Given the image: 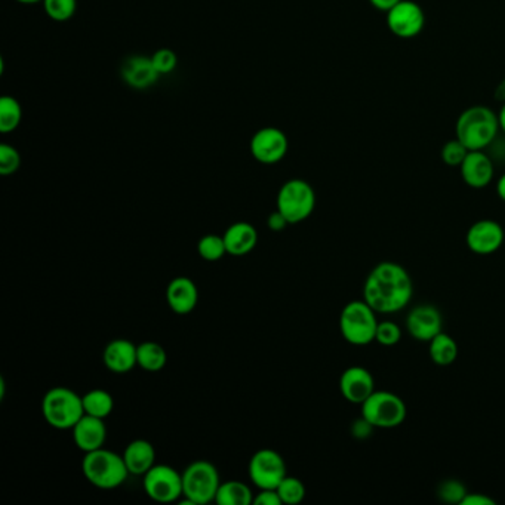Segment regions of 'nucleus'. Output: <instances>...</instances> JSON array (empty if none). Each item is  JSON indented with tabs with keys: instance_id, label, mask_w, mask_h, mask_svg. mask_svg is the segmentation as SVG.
Returning <instances> with one entry per match:
<instances>
[{
	"instance_id": "nucleus-5",
	"label": "nucleus",
	"mask_w": 505,
	"mask_h": 505,
	"mask_svg": "<svg viewBox=\"0 0 505 505\" xmlns=\"http://www.w3.org/2000/svg\"><path fill=\"white\" fill-rule=\"evenodd\" d=\"M41 415L48 426L71 430L85 415L82 396L67 387L48 390L41 400Z\"/></svg>"
},
{
	"instance_id": "nucleus-24",
	"label": "nucleus",
	"mask_w": 505,
	"mask_h": 505,
	"mask_svg": "<svg viewBox=\"0 0 505 505\" xmlns=\"http://www.w3.org/2000/svg\"><path fill=\"white\" fill-rule=\"evenodd\" d=\"M253 497L252 489L243 482L227 481L221 482L216 502L218 505H251L253 504Z\"/></svg>"
},
{
	"instance_id": "nucleus-40",
	"label": "nucleus",
	"mask_w": 505,
	"mask_h": 505,
	"mask_svg": "<svg viewBox=\"0 0 505 505\" xmlns=\"http://www.w3.org/2000/svg\"><path fill=\"white\" fill-rule=\"evenodd\" d=\"M399 2L402 0H369V4L372 5L373 8L382 13H389L390 9L394 8Z\"/></svg>"
},
{
	"instance_id": "nucleus-14",
	"label": "nucleus",
	"mask_w": 505,
	"mask_h": 505,
	"mask_svg": "<svg viewBox=\"0 0 505 505\" xmlns=\"http://www.w3.org/2000/svg\"><path fill=\"white\" fill-rule=\"evenodd\" d=\"M505 241L504 228L493 220H481L468 228L465 243L473 253L491 255L501 249Z\"/></svg>"
},
{
	"instance_id": "nucleus-36",
	"label": "nucleus",
	"mask_w": 505,
	"mask_h": 505,
	"mask_svg": "<svg viewBox=\"0 0 505 505\" xmlns=\"http://www.w3.org/2000/svg\"><path fill=\"white\" fill-rule=\"evenodd\" d=\"M253 505H282V500L276 489H260L253 497Z\"/></svg>"
},
{
	"instance_id": "nucleus-37",
	"label": "nucleus",
	"mask_w": 505,
	"mask_h": 505,
	"mask_svg": "<svg viewBox=\"0 0 505 505\" xmlns=\"http://www.w3.org/2000/svg\"><path fill=\"white\" fill-rule=\"evenodd\" d=\"M373 428H375V427H373L372 424H369L368 421L362 417L361 419L354 421L352 430L353 435L356 436L357 439H366V437L371 436Z\"/></svg>"
},
{
	"instance_id": "nucleus-18",
	"label": "nucleus",
	"mask_w": 505,
	"mask_h": 505,
	"mask_svg": "<svg viewBox=\"0 0 505 505\" xmlns=\"http://www.w3.org/2000/svg\"><path fill=\"white\" fill-rule=\"evenodd\" d=\"M166 301L177 315H190L199 303V289L190 278L179 276L166 288Z\"/></svg>"
},
{
	"instance_id": "nucleus-8",
	"label": "nucleus",
	"mask_w": 505,
	"mask_h": 505,
	"mask_svg": "<svg viewBox=\"0 0 505 505\" xmlns=\"http://www.w3.org/2000/svg\"><path fill=\"white\" fill-rule=\"evenodd\" d=\"M315 207V188L308 182L294 179L280 187L278 193V211L285 216L289 225L310 218Z\"/></svg>"
},
{
	"instance_id": "nucleus-44",
	"label": "nucleus",
	"mask_w": 505,
	"mask_h": 505,
	"mask_svg": "<svg viewBox=\"0 0 505 505\" xmlns=\"http://www.w3.org/2000/svg\"><path fill=\"white\" fill-rule=\"evenodd\" d=\"M5 389H6V385H5V378L0 377V400H4Z\"/></svg>"
},
{
	"instance_id": "nucleus-34",
	"label": "nucleus",
	"mask_w": 505,
	"mask_h": 505,
	"mask_svg": "<svg viewBox=\"0 0 505 505\" xmlns=\"http://www.w3.org/2000/svg\"><path fill=\"white\" fill-rule=\"evenodd\" d=\"M21 156L13 145H0V174L4 177L13 175L20 170Z\"/></svg>"
},
{
	"instance_id": "nucleus-7",
	"label": "nucleus",
	"mask_w": 505,
	"mask_h": 505,
	"mask_svg": "<svg viewBox=\"0 0 505 505\" xmlns=\"http://www.w3.org/2000/svg\"><path fill=\"white\" fill-rule=\"evenodd\" d=\"M361 406L362 417L375 428H396L408 415L403 399L385 390H375Z\"/></svg>"
},
{
	"instance_id": "nucleus-38",
	"label": "nucleus",
	"mask_w": 505,
	"mask_h": 505,
	"mask_svg": "<svg viewBox=\"0 0 505 505\" xmlns=\"http://www.w3.org/2000/svg\"><path fill=\"white\" fill-rule=\"evenodd\" d=\"M267 225H269V228L270 230H271V232L279 233L282 232V230H285V228L289 225V223H288L285 216H283L282 214H280V212L276 209L273 214H270L269 220H267Z\"/></svg>"
},
{
	"instance_id": "nucleus-16",
	"label": "nucleus",
	"mask_w": 505,
	"mask_h": 505,
	"mask_svg": "<svg viewBox=\"0 0 505 505\" xmlns=\"http://www.w3.org/2000/svg\"><path fill=\"white\" fill-rule=\"evenodd\" d=\"M463 181L472 188H485L492 182L495 175L492 159L483 150L468 152L467 158L460 166Z\"/></svg>"
},
{
	"instance_id": "nucleus-13",
	"label": "nucleus",
	"mask_w": 505,
	"mask_h": 505,
	"mask_svg": "<svg viewBox=\"0 0 505 505\" xmlns=\"http://www.w3.org/2000/svg\"><path fill=\"white\" fill-rule=\"evenodd\" d=\"M444 319L437 307L433 304H419L409 311L406 317V329L414 340L430 343L442 332Z\"/></svg>"
},
{
	"instance_id": "nucleus-26",
	"label": "nucleus",
	"mask_w": 505,
	"mask_h": 505,
	"mask_svg": "<svg viewBox=\"0 0 505 505\" xmlns=\"http://www.w3.org/2000/svg\"><path fill=\"white\" fill-rule=\"evenodd\" d=\"M138 366L147 372H159L168 363V354L161 344L145 341L137 347Z\"/></svg>"
},
{
	"instance_id": "nucleus-31",
	"label": "nucleus",
	"mask_w": 505,
	"mask_h": 505,
	"mask_svg": "<svg viewBox=\"0 0 505 505\" xmlns=\"http://www.w3.org/2000/svg\"><path fill=\"white\" fill-rule=\"evenodd\" d=\"M468 152L470 150L458 138H454L442 147L440 156H442L445 165L451 166V168H460L464 162V159L467 158Z\"/></svg>"
},
{
	"instance_id": "nucleus-45",
	"label": "nucleus",
	"mask_w": 505,
	"mask_h": 505,
	"mask_svg": "<svg viewBox=\"0 0 505 505\" xmlns=\"http://www.w3.org/2000/svg\"><path fill=\"white\" fill-rule=\"evenodd\" d=\"M18 4L23 5H34V4H41L43 0H17Z\"/></svg>"
},
{
	"instance_id": "nucleus-35",
	"label": "nucleus",
	"mask_w": 505,
	"mask_h": 505,
	"mask_svg": "<svg viewBox=\"0 0 505 505\" xmlns=\"http://www.w3.org/2000/svg\"><path fill=\"white\" fill-rule=\"evenodd\" d=\"M152 62H153L154 69L158 70L159 75H168L177 69L179 57L174 50L162 48V50L154 52Z\"/></svg>"
},
{
	"instance_id": "nucleus-22",
	"label": "nucleus",
	"mask_w": 505,
	"mask_h": 505,
	"mask_svg": "<svg viewBox=\"0 0 505 505\" xmlns=\"http://www.w3.org/2000/svg\"><path fill=\"white\" fill-rule=\"evenodd\" d=\"M122 456L124 464L128 467L129 474L133 476H144L145 473L156 464V449L149 440H133L124 447Z\"/></svg>"
},
{
	"instance_id": "nucleus-32",
	"label": "nucleus",
	"mask_w": 505,
	"mask_h": 505,
	"mask_svg": "<svg viewBox=\"0 0 505 505\" xmlns=\"http://www.w3.org/2000/svg\"><path fill=\"white\" fill-rule=\"evenodd\" d=\"M467 493L465 486L455 479L442 482L439 489H437V497H439L440 501L446 502V504H461L464 501Z\"/></svg>"
},
{
	"instance_id": "nucleus-23",
	"label": "nucleus",
	"mask_w": 505,
	"mask_h": 505,
	"mask_svg": "<svg viewBox=\"0 0 505 505\" xmlns=\"http://www.w3.org/2000/svg\"><path fill=\"white\" fill-rule=\"evenodd\" d=\"M428 353L433 363L437 366H451L458 359L460 350H458V344L451 335L440 332L428 343Z\"/></svg>"
},
{
	"instance_id": "nucleus-29",
	"label": "nucleus",
	"mask_w": 505,
	"mask_h": 505,
	"mask_svg": "<svg viewBox=\"0 0 505 505\" xmlns=\"http://www.w3.org/2000/svg\"><path fill=\"white\" fill-rule=\"evenodd\" d=\"M276 491L282 500V504L286 505H297L303 502L307 493L303 482L294 476H286Z\"/></svg>"
},
{
	"instance_id": "nucleus-19",
	"label": "nucleus",
	"mask_w": 505,
	"mask_h": 505,
	"mask_svg": "<svg viewBox=\"0 0 505 505\" xmlns=\"http://www.w3.org/2000/svg\"><path fill=\"white\" fill-rule=\"evenodd\" d=\"M137 347L124 338L110 341L103 352L104 366L113 373H128L138 366Z\"/></svg>"
},
{
	"instance_id": "nucleus-25",
	"label": "nucleus",
	"mask_w": 505,
	"mask_h": 505,
	"mask_svg": "<svg viewBox=\"0 0 505 505\" xmlns=\"http://www.w3.org/2000/svg\"><path fill=\"white\" fill-rule=\"evenodd\" d=\"M82 402L85 414L92 415L96 418L106 419L115 409V399L107 390H89L87 393L83 394Z\"/></svg>"
},
{
	"instance_id": "nucleus-41",
	"label": "nucleus",
	"mask_w": 505,
	"mask_h": 505,
	"mask_svg": "<svg viewBox=\"0 0 505 505\" xmlns=\"http://www.w3.org/2000/svg\"><path fill=\"white\" fill-rule=\"evenodd\" d=\"M497 195L502 202H505V174L500 177L497 182Z\"/></svg>"
},
{
	"instance_id": "nucleus-39",
	"label": "nucleus",
	"mask_w": 505,
	"mask_h": 505,
	"mask_svg": "<svg viewBox=\"0 0 505 505\" xmlns=\"http://www.w3.org/2000/svg\"><path fill=\"white\" fill-rule=\"evenodd\" d=\"M461 505H495V501L483 493H467Z\"/></svg>"
},
{
	"instance_id": "nucleus-30",
	"label": "nucleus",
	"mask_w": 505,
	"mask_h": 505,
	"mask_svg": "<svg viewBox=\"0 0 505 505\" xmlns=\"http://www.w3.org/2000/svg\"><path fill=\"white\" fill-rule=\"evenodd\" d=\"M46 15L50 20L64 23L75 15L78 2L76 0H43L41 2Z\"/></svg>"
},
{
	"instance_id": "nucleus-9",
	"label": "nucleus",
	"mask_w": 505,
	"mask_h": 505,
	"mask_svg": "<svg viewBox=\"0 0 505 505\" xmlns=\"http://www.w3.org/2000/svg\"><path fill=\"white\" fill-rule=\"evenodd\" d=\"M142 486L150 500L156 502L179 501L182 497V474L174 467L154 464L142 476Z\"/></svg>"
},
{
	"instance_id": "nucleus-20",
	"label": "nucleus",
	"mask_w": 505,
	"mask_h": 505,
	"mask_svg": "<svg viewBox=\"0 0 505 505\" xmlns=\"http://www.w3.org/2000/svg\"><path fill=\"white\" fill-rule=\"evenodd\" d=\"M228 255L243 257L252 252L258 243L257 228L252 224L239 221L230 225L223 234Z\"/></svg>"
},
{
	"instance_id": "nucleus-28",
	"label": "nucleus",
	"mask_w": 505,
	"mask_h": 505,
	"mask_svg": "<svg viewBox=\"0 0 505 505\" xmlns=\"http://www.w3.org/2000/svg\"><path fill=\"white\" fill-rule=\"evenodd\" d=\"M199 257L207 262H216L227 255V248L223 236L218 234H207L197 243Z\"/></svg>"
},
{
	"instance_id": "nucleus-17",
	"label": "nucleus",
	"mask_w": 505,
	"mask_h": 505,
	"mask_svg": "<svg viewBox=\"0 0 505 505\" xmlns=\"http://www.w3.org/2000/svg\"><path fill=\"white\" fill-rule=\"evenodd\" d=\"M71 435L78 449L87 454L104 447L107 440V426L104 419L85 414L71 428Z\"/></svg>"
},
{
	"instance_id": "nucleus-4",
	"label": "nucleus",
	"mask_w": 505,
	"mask_h": 505,
	"mask_svg": "<svg viewBox=\"0 0 505 505\" xmlns=\"http://www.w3.org/2000/svg\"><path fill=\"white\" fill-rule=\"evenodd\" d=\"M181 504L205 505L216 502V493L221 486L220 473L209 461L199 460L191 463L181 473Z\"/></svg>"
},
{
	"instance_id": "nucleus-33",
	"label": "nucleus",
	"mask_w": 505,
	"mask_h": 505,
	"mask_svg": "<svg viewBox=\"0 0 505 505\" xmlns=\"http://www.w3.org/2000/svg\"><path fill=\"white\" fill-rule=\"evenodd\" d=\"M402 340V329L393 320H382L378 324L375 341L384 347H393Z\"/></svg>"
},
{
	"instance_id": "nucleus-15",
	"label": "nucleus",
	"mask_w": 505,
	"mask_h": 505,
	"mask_svg": "<svg viewBox=\"0 0 505 505\" xmlns=\"http://www.w3.org/2000/svg\"><path fill=\"white\" fill-rule=\"evenodd\" d=\"M340 391L353 405H362L375 391L372 373L363 366H350L341 373Z\"/></svg>"
},
{
	"instance_id": "nucleus-10",
	"label": "nucleus",
	"mask_w": 505,
	"mask_h": 505,
	"mask_svg": "<svg viewBox=\"0 0 505 505\" xmlns=\"http://www.w3.org/2000/svg\"><path fill=\"white\" fill-rule=\"evenodd\" d=\"M249 479L258 489H276L288 476L283 456L273 449H260L248 465Z\"/></svg>"
},
{
	"instance_id": "nucleus-27",
	"label": "nucleus",
	"mask_w": 505,
	"mask_h": 505,
	"mask_svg": "<svg viewBox=\"0 0 505 505\" xmlns=\"http://www.w3.org/2000/svg\"><path fill=\"white\" fill-rule=\"evenodd\" d=\"M23 119V108L14 96H5L0 100V133H14Z\"/></svg>"
},
{
	"instance_id": "nucleus-21",
	"label": "nucleus",
	"mask_w": 505,
	"mask_h": 505,
	"mask_svg": "<svg viewBox=\"0 0 505 505\" xmlns=\"http://www.w3.org/2000/svg\"><path fill=\"white\" fill-rule=\"evenodd\" d=\"M159 73L154 69L152 57H142V55H133L131 59L126 60L122 66V78L129 87L135 89H145L156 83L159 79Z\"/></svg>"
},
{
	"instance_id": "nucleus-2",
	"label": "nucleus",
	"mask_w": 505,
	"mask_h": 505,
	"mask_svg": "<svg viewBox=\"0 0 505 505\" xmlns=\"http://www.w3.org/2000/svg\"><path fill=\"white\" fill-rule=\"evenodd\" d=\"M497 113L488 106H473L461 113L455 126L458 138L470 152L485 150L492 144L500 131Z\"/></svg>"
},
{
	"instance_id": "nucleus-11",
	"label": "nucleus",
	"mask_w": 505,
	"mask_h": 505,
	"mask_svg": "<svg viewBox=\"0 0 505 505\" xmlns=\"http://www.w3.org/2000/svg\"><path fill=\"white\" fill-rule=\"evenodd\" d=\"M387 14V27L399 39H414L426 25V14L414 0H402Z\"/></svg>"
},
{
	"instance_id": "nucleus-6",
	"label": "nucleus",
	"mask_w": 505,
	"mask_h": 505,
	"mask_svg": "<svg viewBox=\"0 0 505 505\" xmlns=\"http://www.w3.org/2000/svg\"><path fill=\"white\" fill-rule=\"evenodd\" d=\"M378 313L364 299L345 304L340 316V331L344 340L356 347H364L375 341Z\"/></svg>"
},
{
	"instance_id": "nucleus-42",
	"label": "nucleus",
	"mask_w": 505,
	"mask_h": 505,
	"mask_svg": "<svg viewBox=\"0 0 505 505\" xmlns=\"http://www.w3.org/2000/svg\"><path fill=\"white\" fill-rule=\"evenodd\" d=\"M495 98H497L498 101L505 103V79L501 80V83H500L497 89H495Z\"/></svg>"
},
{
	"instance_id": "nucleus-1",
	"label": "nucleus",
	"mask_w": 505,
	"mask_h": 505,
	"mask_svg": "<svg viewBox=\"0 0 505 505\" xmlns=\"http://www.w3.org/2000/svg\"><path fill=\"white\" fill-rule=\"evenodd\" d=\"M414 297V282L403 265L382 262L364 280L363 299L378 315H393L408 307Z\"/></svg>"
},
{
	"instance_id": "nucleus-3",
	"label": "nucleus",
	"mask_w": 505,
	"mask_h": 505,
	"mask_svg": "<svg viewBox=\"0 0 505 505\" xmlns=\"http://www.w3.org/2000/svg\"><path fill=\"white\" fill-rule=\"evenodd\" d=\"M82 472L87 481L98 489L119 488L129 476L124 456L106 447L85 454Z\"/></svg>"
},
{
	"instance_id": "nucleus-12",
	"label": "nucleus",
	"mask_w": 505,
	"mask_h": 505,
	"mask_svg": "<svg viewBox=\"0 0 505 505\" xmlns=\"http://www.w3.org/2000/svg\"><path fill=\"white\" fill-rule=\"evenodd\" d=\"M289 149V142L282 129L262 128L253 133L251 140V153L262 165H274L285 159Z\"/></svg>"
},
{
	"instance_id": "nucleus-43",
	"label": "nucleus",
	"mask_w": 505,
	"mask_h": 505,
	"mask_svg": "<svg viewBox=\"0 0 505 505\" xmlns=\"http://www.w3.org/2000/svg\"><path fill=\"white\" fill-rule=\"evenodd\" d=\"M498 121H500V128L505 133V103L502 104L501 110L498 113Z\"/></svg>"
}]
</instances>
